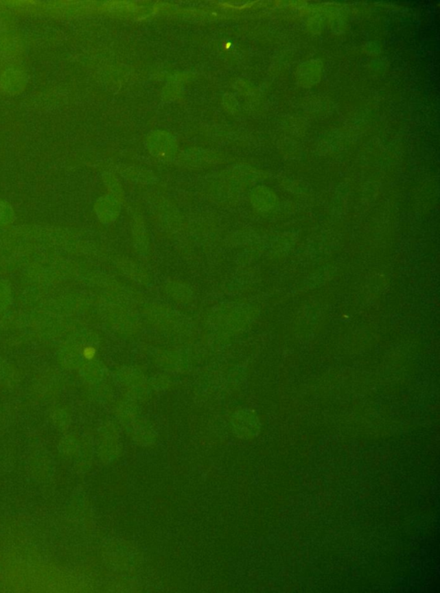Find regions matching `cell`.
<instances>
[{
  "instance_id": "8fae6325",
  "label": "cell",
  "mask_w": 440,
  "mask_h": 593,
  "mask_svg": "<svg viewBox=\"0 0 440 593\" xmlns=\"http://www.w3.org/2000/svg\"><path fill=\"white\" fill-rule=\"evenodd\" d=\"M95 354H97V350L92 345H85L82 349V356H83V359L85 360H93Z\"/></svg>"
},
{
  "instance_id": "9c48e42d",
  "label": "cell",
  "mask_w": 440,
  "mask_h": 593,
  "mask_svg": "<svg viewBox=\"0 0 440 593\" xmlns=\"http://www.w3.org/2000/svg\"><path fill=\"white\" fill-rule=\"evenodd\" d=\"M68 418H69V415H68L67 411L62 408H57L53 411L52 420L58 428H66L68 424Z\"/></svg>"
},
{
  "instance_id": "5b68a950",
  "label": "cell",
  "mask_w": 440,
  "mask_h": 593,
  "mask_svg": "<svg viewBox=\"0 0 440 593\" xmlns=\"http://www.w3.org/2000/svg\"><path fill=\"white\" fill-rule=\"evenodd\" d=\"M113 264L119 271L132 281L148 282L149 275L146 269L139 262L124 255L113 257Z\"/></svg>"
},
{
  "instance_id": "ba28073f",
  "label": "cell",
  "mask_w": 440,
  "mask_h": 593,
  "mask_svg": "<svg viewBox=\"0 0 440 593\" xmlns=\"http://www.w3.org/2000/svg\"><path fill=\"white\" fill-rule=\"evenodd\" d=\"M12 302L13 290L11 283L6 279H0V312L8 311Z\"/></svg>"
},
{
  "instance_id": "7a4b0ae2",
  "label": "cell",
  "mask_w": 440,
  "mask_h": 593,
  "mask_svg": "<svg viewBox=\"0 0 440 593\" xmlns=\"http://www.w3.org/2000/svg\"><path fill=\"white\" fill-rule=\"evenodd\" d=\"M122 210V200L114 194L99 198L95 202L93 211L97 220L104 226L117 222L121 216Z\"/></svg>"
},
{
  "instance_id": "8992f818",
  "label": "cell",
  "mask_w": 440,
  "mask_h": 593,
  "mask_svg": "<svg viewBox=\"0 0 440 593\" xmlns=\"http://www.w3.org/2000/svg\"><path fill=\"white\" fill-rule=\"evenodd\" d=\"M166 292L174 301L179 303H189L192 301L193 292L189 286L183 283L172 282L166 286Z\"/></svg>"
},
{
  "instance_id": "277c9868",
  "label": "cell",
  "mask_w": 440,
  "mask_h": 593,
  "mask_svg": "<svg viewBox=\"0 0 440 593\" xmlns=\"http://www.w3.org/2000/svg\"><path fill=\"white\" fill-rule=\"evenodd\" d=\"M82 349L83 347L78 346V343L75 340L63 344L58 351V364L65 370H73L80 367L84 360Z\"/></svg>"
},
{
  "instance_id": "30bf717a",
  "label": "cell",
  "mask_w": 440,
  "mask_h": 593,
  "mask_svg": "<svg viewBox=\"0 0 440 593\" xmlns=\"http://www.w3.org/2000/svg\"><path fill=\"white\" fill-rule=\"evenodd\" d=\"M38 383L42 384V385L37 384V386H42L38 388V391H42V394L53 392L58 386V381L53 380L52 377L42 378Z\"/></svg>"
},
{
  "instance_id": "52a82bcc",
  "label": "cell",
  "mask_w": 440,
  "mask_h": 593,
  "mask_svg": "<svg viewBox=\"0 0 440 593\" xmlns=\"http://www.w3.org/2000/svg\"><path fill=\"white\" fill-rule=\"evenodd\" d=\"M16 214L12 204L0 199V230H8L16 222Z\"/></svg>"
},
{
  "instance_id": "6da1fadb",
  "label": "cell",
  "mask_w": 440,
  "mask_h": 593,
  "mask_svg": "<svg viewBox=\"0 0 440 593\" xmlns=\"http://www.w3.org/2000/svg\"><path fill=\"white\" fill-rule=\"evenodd\" d=\"M130 233L135 253L141 258H148L151 253V237L145 217L137 207H130Z\"/></svg>"
},
{
  "instance_id": "3957f363",
  "label": "cell",
  "mask_w": 440,
  "mask_h": 593,
  "mask_svg": "<svg viewBox=\"0 0 440 593\" xmlns=\"http://www.w3.org/2000/svg\"><path fill=\"white\" fill-rule=\"evenodd\" d=\"M153 216L160 226L170 233H176L183 229V218L178 209L168 203L151 207Z\"/></svg>"
}]
</instances>
